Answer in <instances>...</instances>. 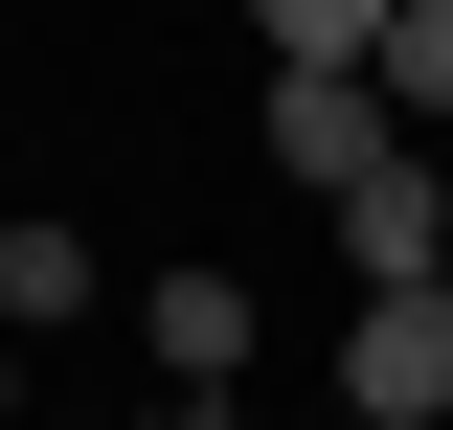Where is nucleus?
<instances>
[{
    "label": "nucleus",
    "instance_id": "f257e3e1",
    "mask_svg": "<svg viewBox=\"0 0 453 430\" xmlns=\"http://www.w3.org/2000/svg\"><path fill=\"white\" fill-rule=\"evenodd\" d=\"M386 159H431L386 113V68H273V181H318V204H363Z\"/></svg>",
    "mask_w": 453,
    "mask_h": 430
},
{
    "label": "nucleus",
    "instance_id": "7ed1b4c3",
    "mask_svg": "<svg viewBox=\"0 0 453 430\" xmlns=\"http://www.w3.org/2000/svg\"><path fill=\"white\" fill-rule=\"evenodd\" d=\"M318 227H340V272H363V295H453V181H431V159H386L363 204H318Z\"/></svg>",
    "mask_w": 453,
    "mask_h": 430
},
{
    "label": "nucleus",
    "instance_id": "0eeeda50",
    "mask_svg": "<svg viewBox=\"0 0 453 430\" xmlns=\"http://www.w3.org/2000/svg\"><path fill=\"white\" fill-rule=\"evenodd\" d=\"M386 113H408V136H453V0H408V23H386Z\"/></svg>",
    "mask_w": 453,
    "mask_h": 430
},
{
    "label": "nucleus",
    "instance_id": "423d86ee",
    "mask_svg": "<svg viewBox=\"0 0 453 430\" xmlns=\"http://www.w3.org/2000/svg\"><path fill=\"white\" fill-rule=\"evenodd\" d=\"M0 318L68 340V318H91V250H68V227H0Z\"/></svg>",
    "mask_w": 453,
    "mask_h": 430
},
{
    "label": "nucleus",
    "instance_id": "f03ea898",
    "mask_svg": "<svg viewBox=\"0 0 453 430\" xmlns=\"http://www.w3.org/2000/svg\"><path fill=\"white\" fill-rule=\"evenodd\" d=\"M340 408L363 430H453V295H363L340 318Z\"/></svg>",
    "mask_w": 453,
    "mask_h": 430
},
{
    "label": "nucleus",
    "instance_id": "6e6552de",
    "mask_svg": "<svg viewBox=\"0 0 453 430\" xmlns=\"http://www.w3.org/2000/svg\"><path fill=\"white\" fill-rule=\"evenodd\" d=\"M136 430H204V408H136Z\"/></svg>",
    "mask_w": 453,
    "mask_h": 430
},
{
    "label": "nucleus",
    "instance_id": "20e7f679",
    "mask_svg": "<svg viewBox=\"0 0 453 430\" xmlns=\"http://www.w3.org/2000/svg\"><path fill=\"white\" fill-rule=\"evenodd\" d=\"M136 340H159V408H204V430H226V363H250V272H159V295H136Z\"/></svg>",
    "mask_w": 453,
    "mask_h": 430
},
{
    "label": "nucleus",
    "instance_id": "39448f33",
    "mask_svg": "<svg viewBox=\"0 0 453 430\" xmlns=\"http://www.w3.org/2000/svg\"><path fill=\"white\" fill-rule=\"evenodd\" d=\"M226 23H250V68H386L408 0H226Z\"/></svg>",
    "mask_w": 453,
    "mask_h": 430
}]
</instances>
